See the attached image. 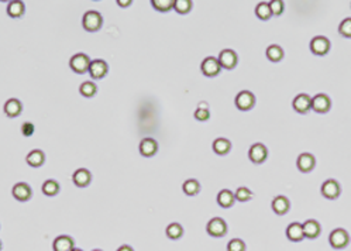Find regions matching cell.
<instances>
[{
  "instance_id": "cell-1",
  "label": "cell",
  "mask_w": 351,
  "mask_h": 251,
  "mask_svg": "<svg viewBox=\"0 0 351 251\" xmlns=\"http://www.w3.org/2000/svg\"><path fill=\"white\" fill-rule=\"evenodd\" d=\"M103 24V17L99 12H95V10H89L85 13L84 18H82V26L86 31H98V30L102 29Z\"/></svg>"
},
{
  "instance_id": "cell-2",
  "label": "cell",
  "mask_w": 351,
  "mask_h": 251,
  "mask_svg": "<svg viewBox=\"0 0 351 251\" xmlns=\"http://www.w3.org/2000/svg\"><path fill=\"white\" fill-rule=\"evenodd\" d=\"M329 241H330V246L336 250H341V249H346L350 243V234L347 233V230L344 229H334L330 236H329Z\"/></svg>"
},
{
  "instance_id": "cell-3",
  "label": "cell",
  "mask_w": 351,
  "mask_h": 251,
  "mask_svg": "<svg viewBox=\"0 0 351 251\" xmlns=\"http://www.w3.org/2000/svg\"><path fill=\"white\" fill-rule=\"evenodd\" d=\"M90 64L92 61L89 58L86 54L84 52H79V54H75L71 61H69V67L73 72L76 74H85L89 72V68H90Z\"/></svg>"
},
{
  "instance_id": "cell-4",
  "label": "cell",
  "mask_w": 351,
  "mask_h": 251,
  "mask_svg": "<svg viewBox=\"0 0 351 251\" xmlns=\"http://www.w3.org/2000/svg\"><path fill=\"white\" fill-rule=\"evenodd\" d=\"M207 234L212 237H223L227 234V223L221 218H213L206 226Z\"/></svg>"
},
{
  "instance_id": "cell-5",
  "label": "cell",
  "mask_w": 351,
  "mask_h": 251,
  "mask_svg": "<svg viewBox=\"0 0 351 251\" xmlns=\"http://www.w3.org/2000/svg\"><path fill=\"white\" fill-rule=\"evenodd\" d=\"M255 104V96L250 92V90H241L237 96H235V106L238 110L247 112L251 110Z\"/></svg>"
},
{
  "instance_id": "cell-6",
  "label": "cell",
  "mask_w": 351,
  "mask_h": 251,
  "mask_svg": "<svg viewBox=\"0 0 351 251\" xmlns=\"http://www.w3.org/2000/svg\"><path fill=\"white\" fill-rule=\"evenodd\" d=\"M310 51L315 55H326L330 51V41L329 38L323 37V35H318L310 41Z\"/></svg>"
},
{
  "instance_id": "cell-7",
  "label": "cell",
  "mask_w": 351,
  "mask_h": 251,
  "mask_svg": "<svg viewBox=\"0 0 351 251\" xmlns=\"http://www.w3.org/2000/svg\"><path fill=\"white\" fill-rule=\"evenodd\" d=\"M249 158L251 163L263 164L268 158V150L261 143H255L250 148Z\"/></svg>"
},
{
  "instance_id": "cell-8",
  "label": "cell",
  "mask_w": 351,
  "mask_h": 251,
  "mask_svg": "<svg viewBox=\"0 0 351 251\" xmlns=\"http://www.w3.org/2000/svg\"><path fill=\"white\" fill-rule=\"evenodd\" d=\"M330 107H332V99L327 95L319 93L312 98V109L316 113H327Z\"/></svg>"
},
{
  "instance_id": "cell-9",
  "label": "cell",
  "mask_w": 351,
  "mask_h": 251,
  "mask_svg": "<svg viewBox=\"0 0 351 251\" xmlns=\"http://www.w3.org/2000/svg\"><path fill=\"white\" fill-rule=\"evenodd\" d=\"M341 193V186L336 179H327L322 185V195L326 199H337Z\"/></svg>"
},
{
  "instance_id": "cell-10",
  "label": "cell",
  "mask_w": 351,
  "mask_h": 251,
  "mask_svg": "<svg viewBox=\"0 0 351 251\" xmlns=\"http://www.w3.org/2000/svg\"><path fill=\"white\" fill-rule=\"evenodd\" d=\"M201 69L205 76H217L221 71V65H220L219 59L213 58V57H207V58L203 59L202 65H201Z\"/></svg>"
},
{
  "instance_id": "cell-11",
  "label": "cell",
  "mask_w": 351,
  "mask_h": 251,
  "mask_svg": "<svg viewBox=\"0 0 351 251\" xmlns=\"http://www.w3.org/2000/svg\"><path fill=\"white\" fill-rule=\"evenodd\" d=\"M109 72V65L103 59H93L89 68V74L93 79H102Z\"/></svg>"
},
{
  "instance_id": "cell-12",
  "label": "cell",
  "mask_w": 351,
  "mask_h": 251,
  "mask_svg": "<svg viewBox=\"0 0 351 251\" xmlns=\"http://www.w3.org/2000/svg\"><path fill=\"white\" fill-rule=\"evenodd\" d=\"M296 165H298V169H299L301 172L307 174V172H310V171L315 168L316 158H315V155L310 154V152H303V154H301V155L298 157Z\"/></svg>"
},
{
  "instance_id": "cell-13",
  "label": "cell",
  "mask_w": 351,
  "mask_h": 251,
  "mask_svg": "<svg viewBox=\"0 0 351 251\" xmlns=\"http://www.w3.org/2000/svg\"><path fill=\"white\" fill-rule=\"evenodd\" d=\"M217 59H219L221 68H224V69H233L238 62V57L233 50H223Z\"/></svg>"
},
{
  "instance_id": "cell-14",
  "label": "cell",
  "mask_w": 351,
  "mask_h": 251,
  "mask_svg": "<svg viewBox=\"0 0 351 251\" xmlns=\"http://www.w3.org/2000/svg\"><path fill=\"white\" fill-rule=\"evenodd\" d=\"M292 106L298 113L305 115L312 109V98L309 95H306V93H301V95H298L293 99Z\"/></svg>"
},
{
  "instance_id": "cell-15",
  "label": "cell",
  "mask_w": 351,
  "mask_h": 251,
  "mask_svg": "<svg viewBox=\"0 0 351 251\" xmlns=\"http://www.w3.org/2000/svg\"><path fill=\"white\" fill-rule=\"evenodd\" d=\"M12 193H13V196H15L17 201L26 202V201H29L30 198H31L33 191H31L29 184H26V182H18V184H16L15 186H13Z\"/></svg>"
},
{
  "instance_id": "cell-16",
  "label": "cell",
  "mask_w": 351,
  "mask_h": 251,
  "mask_svg": "<svg viewBox=\"0 0 351 251\" xmlns=\"http://www.w3.org/2000/svg\"><path fill=\"white\" fill-rule=\"evenodd\" d=\"M72 181L76 186L85 188V186H88L89 184H90V181H92V174L86 168H79V169H76L73 172Z\"/></svg>"
},
{
  "instance_id": "cell-17",
  "label": "cell",
  "mask_w": 351,
  "mask_h": 251,
  "mask_svg": "<svg viewBox=\"0 0 351 251\" xmlns=\"http://www.w3.org/2000/svg\"><path fill=\"white\" fill-rule=\"evenodd\" d=\"M271 206H272V210H274L277 215L284 216V215H286L288 210L291 209V202H289V199H288L286 196L279 195V196H275V198H274Z\"/></svg>"
},
{
  "instance_id": "cell-18",
  "label": "cell",
  "mask_w": 351,
  "mask_h": 251,
  "mask_svg": "<svg viewBox=\"0 0 351 251\" xmlns=\"http://www.w3.org/2000/svg\"><path fill=\"white\" fill-rule=\"evenodd\" d=\"M286 237L291 240V241H302L305 238V232H303V224L302 223L293 222L291 223L288 227H286Z\"/></svg>"
},
{
  "instance_id": "cell-19",
  "label": "cell",
  "mask_w": 351,
  "mask_h": 251,
  "mask_svg": "<svg viewBox=\"0 0 351 251\" xmlns=\"http://www.w3.org/2000/svg\"><path fill=\"white\" fill-rule=\"evenodd\" d=\"M303 232H305V237L306 238L313 240V238H318V237L320 236L322 226H320V223L318 222V220L309 219V220L303 223Z\"/></svg>"
},
{
  "instance_id": "cell-20",
  "label": "cell",
  "mask_w": 351,
  "mask_h": 251,
  "mask_svg": "<svg viewBox=\"0 0 351 251\" xmlns=\"http://www.w3.org/2000/svg\"><path fill=\"white\" fill-rule=\"evenodd\" d=\"M52 249L54 251H73L75 243H73L72 237L58 236L52 243Z\"/></svg>"
},
{
  "instance_id": "cell-21",
  "label": "cell",
  "mask_w": 351,
  "mask_h": 251,
  "mask_svg": "<svg viewBox=\"0 0 351 251\" xmlns=\"http://www.w3.org/2000/svg\"><path fill=\"white\" fill-rule=\"evenodd\" d=\"M158 151V144L154 138H144L140 143V154L143 157H152Z\"/></svg>"
},
{
  "instance_id": "cell-22",
  "label": "cell",
  "mask_w": 351,
  "mask_h": 251,
  "mask_svg": "<svg viewBox=\"0 0 351 251\" xmlns=\"http://www.w3.org/2000/svg\"><path fill=\"white\" fill-rule=\"evenodd\" d=\"M23 110V104L18 99H9L4 103V113L7 117H17Z\"/></svg>"
},
{
  "instance_id": "cell-23",
  "label": "cell",
  "mask_w": 351,
  "mask_h": 251,
  "mask_svg": "<svg viewBox=\"0 0 351 251\" xmlns=\"http://www.w3.org/2000/svg\"><path fill=\"white\" fill-rule=\"evenodd\" d=\"M26 161H27V164H29L30 167L38 168V167H41L45 161L44 152H43L41 150H33L29 155H27Z\"/></svg>"
},
{
  "instance_id": "cell-24",
  "label": "cell",
  "mask_w": 351,
  "mask_h": 251,
  "mask_svg": "<svg viewBox=\"0 0 351 251\" xmlns=\"http://www.w3.org/2000/svg\"><path fill=\"white\" fill-rule=\"evenodd\" d=\"M230 150H232V143L227 138L220 137L213 141V151L219 155H226Z\"/></svg>"
},
{
  "instance_id": "cell-25",
  "label": "cell",
  "mask_w": 351,
  "mask_h": 251,
  "mask_svg": "<svg viewBox=\"0 0 351 251\" xmlns=\"http://www.w3.org/2000/svg\"><path fill=\"white\" fill-rule=\"evenodd\" d=\"M235 201V195L229 189H223L217 195V203L221 207H232Z\"/></svg>"
},
{
  "instance_id": "cell-26",
  "label": "cell",
  "mask_w": 351,
  "mask_h": 251,
  "mask_svg": "<svg viewBox=\"0 0 351 251\" xmlns=\"http://www.w3.org/2000/svg\"><path fill=\"white\" fill-rule=\"evenodd\" d=\"M284 55H285L284 50L279 45L272 44L267 48V58L269 59V61H272V62H279L281 59L284 58Z\"/></svg>"
},
{
  "instance_id": "cell-27",
  "label": "cell",
  "mask_w": 351,
  "mask_h": 251,
  "mask_svg": "<svg viewBox=\"0 0 351 251\" xmlns=\"http://www.w3.org/2000/svg\"><path fill=\"white\" fill-rule=\"evenodd\" d=\"M24 3L23 1H12L9 3V7H7V15L13 18H17V17H21L24 15Z\"/></svg>"
},
{
  "instance_id": "cell-28",
  "label": "cell",
  "mask_w": 351,
  "mask_h": 251,
  "mask_svg": "<svg viewBox=\"0 0 351 251\" xmlns=\"http://www.w3.org/2000/svg\"><path fill=\"white\" fill-rule=\"evenodd\" d=\"M255 15H257V17H258L260 20H268V18H271L272 12H271L269 3H267V1L258 3L257 7H255Z\"/></svg>"
},
{
  "instance_id": "cell-29",
  "label": "cell",
  "mask_w": 351,
  "mask_h": 251,
  "mask_svg": "<svg viewBox=\"0 0 351 251\" xmlns=\"http://www.w3.org/2000/svg\"><path fill=\"white\" fill-rule=\"evenodd\" d=\"M175 1L176 0H151V4L155 10L165 13L175 7Z\"/></svg>"
},
{
  "instance_id": "cell-30",
  "label": "cell",
  "mask_w": 351,
  "mask_h": 251,
  "mask_svg": "<svg viewBox=\"0 0 351 251\" xmlns=\"http://www.w3.org/2000/svg\"><path fill=\"white\" fill-rule=\"evenodd\" d=\"M201 191V184L196 179H188L184 182V192L188 196H195Z\"/></svg>"
},
{
  "instance_id": "cell-31",
  "label": "cell",
  "mask_w": 351,
  "mask_h": 251,
  "mask_svg": "<svg viewBox=\"0 0 351 251\" xmlns=\"http://www.w3.org/2000/svg\"><path fill=\"white\" fill-rule=\"evenodd\" d=\"M165 233H167V236L169 237L171 240H178V238H181L182 234H184V229H182V226H181L179 223H171V224L167 227Z\"/></svg>"
},
{
  "instance_id": "cell-32",
  "label": "cell",
  "mask_w": 351,
  "mask_h": 251,
  "mask_svg": "<svg viewBox=\"0 0 351 251\" xmlns=\"http://www.w3.org/2000/svg\"><path fill=\"white\" fill-rule=\"evenodd\" d=\"M59 192V184L54 179H48L43 184V193L47 196H55Z\"/></svg>"
},
{
  "instance_id": "cell-33",
  "label": "cell",
  "mask_w": 351,
  "mask_h": 251,
  "mask_svg": "<svg viewBox=\"0 0 351 251\" xmlns=\"http://www.w3.org/2000/svg\"><path fill=\"white\" fill-rule=\"evenodd\" d=\"M79 92H81V95L85 96V98H92L93 95H96L98 86H96L92 81H86V82H84V84L81 85Z\"/></svg>"
},
{
  "instance_id": "cell-34",
  "label": "cell",
  "mask_w": 351,
  "mask_h": 251,
  "mask_svg": "<svg viewBox=\"0 0 351 251\" xmlns=\"http://www.w3.org/2000/svg\"><path fill=\"white\" fill-rule=\"evenodd\" d=\"M192 1L190 0H176L175 1V12L179 15H186L189 13L190 9H192Z\"/></svg>"
},
{
  "instance_id": "cell-35",
  "label": "cell",
  "mask_w": 351,
  "mask_h": 251,
  "mask_svg": "<svg viewBox=\"0 0 351 251\" xmlns=\"http://www.w3.org/2000/svg\"><path fill=\"white\" fill-rule=\"evenodd\" d=\"M234 195H235V201H238V202H247L252 198V192L246 186H240Z\"/></svg>"
},
{
  "instance_id": "cell-36",
  "label": "cell",
  "mask_w": 351,
  "mask_h": 251,
  "mask_svg": "<svg viewBox=\"0 0 351 251\" xmlns=\"http://www.w3.org/2000/svg\"><path fill=\"white\" fill-rule=\"evenodd\" d=\"M338 33L346 37V38H351V17L349 18H344L340 26H338Z\"/></svg>"
},
{
  "instance_id": "cell-37",
  "label": "cell",
  "mask_w": 351,
  "mask_h": 251,
  "mask_svg": "<svg viewBox=\"0 0 351 251\" xmlns=\"http://www.w3.org/2000/svg\"><path fill=\"white\" fill-rule=\"evenodd\" d=\"M227 251H246V243L241 238H233L227 244Z\"/></svg>"
},
{
  "instance_id": "cell-38",
  "label": "cell",
  "mask_w": 351,
  "mask_h": 251,
  "mask_svg": "<svg viewBox=\"0 0 351 251\" xmlns=\"http://www.w3.org/2000/svg\"><path fill=\"white\" fill-rule=\"evenodd\" d=\"M269 6H271L272 16H279L284 13V9H285L284 1H281V0H272V1H269Z\"/></svg>"
},
{
  "instance_id": "cell-39",
  "label": "cell",
  "mask_w": 351,
  "mask_h": 251,
  "mask_svg": "<svg viewBox=\"0 0 351 251\" xmlns=\"http://www.w3.org/2000/svg\"><path fill=\"white\" fill-rule=\"evenodd\" d=\"M209 117H210V112H209V109L199 107V109L195 112V118L199 120V121H206Z\"/></svg>"
},
{
  "instance_id": "cell-40",
  "label": "cell",
  "mask_w": 351,
  "mask_h": 251,
  "mask_svg": "<svg viewBox=\"0 0 351 251\" xmlns=\"http://www.w3.org/2000/svg\"><path fill=\"white\" fill-rule=\"evenodd\" d=\"M21 133H23V135H26V137H30L31 134L34 133V126L31 124V123H24L23 126H21Z\"/></svg>"
},
{
  "instance_id": "cell-41",
  "label": "cell",
  "mask_w": 351,
  "mask_h": 251,
  "mask_svg": "<svg viewBox=\"0 0 351 251\" xmlns=\"http://www.w3.org/2000/svg\"><path fill=\"white\" fill-rule=\"evenodd\" d=\"M117 4L120 7H127L129 4H132V0H117Z\"/></svg>"
},
{
  "instance_id": "cell-42",
  "label": "cell",
  "mask_w": 351,
  "mask_h": 251,
  "mask_svg": "<svg viewBox=\"0 0 351 251\" xmlns=\"http://www.w3.org/2000/svg\"><path fill=\"white\" fill-rule=\"evenodd\" d=\"M117 251H134V250H133L132 247H130V246H127V244H124V246H121V247H118V249H117Z\"/></svg>"
},
{
  "instance_id": "cell-43",
  "label": "cell",
  "mask_w": 351,
  "mask_h": 251,
  "mask_svg": "<svg viewBox=\"0 0 351 251\" xmlns=\"http://www.w3.org/2000/svg\"><path fill=\"white\" fill-rule=\"evenodd\" d=\"M73 251H84V250H81V249H73Z\"/></svg>"
},
{
  "instance_id": "cell-44",
  "label": "cell",
  "mask_w": 351,
  "mask_h": 251,
  "mask_svg": "<svg viewBox=\"0 0 351 251\" xmlns=\"http://www.w3.org/2000/svg\"><path fill=\"white\" fill-rule=\"evenodd\" d=\"M93 251H103V250H99V249H96V250H93Z\"/></svg>"
}]
</instances>
